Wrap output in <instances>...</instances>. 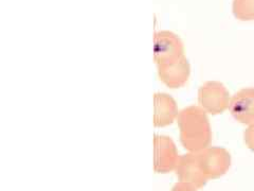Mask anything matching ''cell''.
Returning <instances> with one entry per match:
<instances>
[{
    "label": "cell",
    "mask_w": 254,
    "mask_h": 191,
    "mask_svg": "<svg viewBox=\"0 0 254 191\" xmlns=\"http://www.w3.org/2000/svg\"><path fill=\"white\" fill-rule=\"evenodd\" d=\"M176 121L185 148L197 151L208 145L211 138V126L208 114L200 106L192 105L181 109Z\"/></svg>",
    "instance_id": "1"
},
{
    "label": "cell",
    "mask_w": 254,
    "mask_h": 191,
    "mask_svg": "<svg viewBox=\"0 0 254 191\" xmlns=\"http://www.w3.org/2000/svg\"><path fill=\"white\" fill-rule=\"evenodd\" d=\"M185 48L178 35L170 31H158L154 35V61L157 66L184 58Z\"/></svg>",
    "instance_id": "2"
},
{
    "label": "cell",
    "mask_w": 254,
    "mask_h": 191,
    "mask_svg": "<svg viewBox=\"0 0 254 191\" xmlns=\"http://www.w3.org/2000/svg\"><path fill=\"white\" fill-rule=\"evenodd\" d=\"M231 100L230 94L224 84L216 81L205 82L198 91L199 106L206 114L218 115L229 108Z\"/></svg>",
    "instance_id": "3"
},
{
    "label": "cell",
    "mask_w": 254,
    "mask_h": 191,
    "mask_svg": "<svg viewBox=\"0 0 254 191\" xmlns=\"http://www.w3.org/2000/svg\"><path fill=\"white\" fill-rule=\"evenodd\" d=\"M229 110L236 121L254 123V89H243L232 96Z\"/></svg>",
    "instance_id": "4"
},
{
    "label": "cell",
    "mask_w": 254,
    "mask_h": 191,
    "mask_svg": "<svg viewBox=\"0 0 254 191\" xmlns=\"http://www.w3.org/2000/svg\"><path fill=\"white\" fill-rule=\"evenodd\" d=\"M157 69L159 80L172 90L184 86L190 74V64L185 57L174 63L157 66Z\"/></svg>",
    "instance_id": "5"
},
{
    "label": "cell",
    "mask_w": 254,
    "mask_h": 191,
    "mask_svg": "<svg viewBox=\"0 0 254 191\" xmlns=\"http://www.w3.org/2000/svg\"><path fill=\"white\" fill-rule=\"evenodd\" d=\"M176 101L165 93H157L154 96V125L162 127L177 120L179 114Z\"/></svg>",
    "instance_id": "6"
},
{
    "label": "cell",
    "mask_w": 254,
    "mask_h": 191,
    "mask_svg": "<svg viewBox=\"0 0 254 191\" xmlns=\"http://www.w3.org/2000/svg\"><path fill=\"white\" fill-rule=\"evenodd\" d=\"M198 158L203 174L209 177H217L224 173L230 166V156L222 149L208 150Z\"/></svg>",
    "instance_id": "7"
},
{
    "label": "cell",
    "mask_w": 254,
    "mask_h": 191,
    "mask_svg": "<svg viewBox=\"0 0 254 191\" xmlns=\"http://www.w3.org/2000/svg\"><path fill=\"white\" fill-rule=\"evenodd\" d=\"M156 169L169 171L176 162V150L173 141L166 136H156Z\"/></svg>",
    "instance_id": "8"
},
{
    "label": "cell",
    "mask_w": 254,
    "mask_h": 191,
    "mask_svg": "<svg viewBox=\"0 0 254 191\" xmlns=\"http://www.w3.org/2000/svg\"><path fill=\"white\" fill-rule=\"evenodd\" d=\"M179 174L182 179L195 185H201L202 182H204V174L200 167L199 158L193 155H188L182 159L179 164Z\"/></svg>",
    "instance_id": "9"
},
{
    "label": "cell",
    "mask_w": 254,
    "mask_h": 191,
    "mask_svg": "<svg viewBox=\"0 0 254 191\" xmlns=\"http://www.w3.org/2000/svg\"><path fill=\"white\" fill-rule=\"evenodd\" d=\"M245 141L248 143L249 148L254 150V123L250 124L249 129L245 132Z\"/></svg>",
    "instance_id": "10"
}]
</instances>
